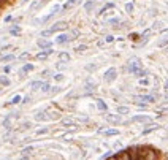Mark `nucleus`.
I'll return each instance as SVG.
<instances>
[{
	"label": "nucleus",
	"mask_w": 168,
	"mask_h": 160,
	"mask_svg": "<svg viewBox=\"0 0 168 160\" xmlns=\"http://www.w3.org/2000/svg\"><path fill=\"white\" fill-rule=\"evenodd\" d=\"M65 29H67V22H65V21H59V22H56V24L53 25V27H49V29L43 30V32H41V37H49V35L57 34V32L65 30Z\"/></svg>",
	"instance_id": "obj_1"
},
{
	"label": "nucleus",
	"mask_w": 168,
	"mask_h": 160,
	"mask_svg": "<svg viewBox=\"0 0 168 160\" xmlns=\"http://www.w3.org/2000/svg\"><path fill=\"white\" fill-rule=\"evenodd\" d=\"M133 100L135 101H141V103H146V105H151V103H155L157 97L154 94H140V95H135Z\"/></svg>",
	"instance_id": "obj_2"
},
{
	"label": "nucleus",
	"mask_w": 168,
	"mask_h": 160,
	"mask_svg": "<svg viewBox=\"0 0 168 160\" xmlns=\"http://www.w3.org/2000/svg\"><path fill=\"white\" fill-rule=\"evenodd\" d=\"M140 68H143V65H141V60L138 59V57H132L129 62H127V71L129 73H135L136 70H140Z\"/></svg>",
	"instance_id": "obj_3"
},
{
	"label": "nucleus",
	"mask_w": 168,
	"mask_h": 160,
	"mask_svg": "<svg viewBox=\"0 0 168 160\" xmlns=\"http://www.w3.org/2000/svg\"><path fill=\"white\" fill-rule=\"evenodd\" d=\"M143 160H160V154L154 147L146 146V151H145V155H143Z\"/></svg>",
	"instance_id": "obj_4"
},
{
	"label": "nucleus",
	"mask_w": 168,
	"mask_h": 160,
	"mask_svg": "<svg viewBox=\"0 0 168 160\" xmlns=\"http://www.w3.org/2000/svg\"><path fill=\"white\" fill-rule=\"evenodd\" d=\"M116 78H117V70H116L114 67H109V68L103 73V79H105L106 83H113Z\"/></svg>",
	"instance_id": "obj_5"
},
{
	"label": "nucleus",
	"mask_w": 168,
	"mask_h": 160,
	"mask_svg": "<svg viewBox=\"0 0 168 160\" xmlns=\"http://www.w3.org/2000/svg\"><path fill=\"white\" fill-rule=\"evenodd\" d=\"M60 125L65 127V128H73V130H78V122L71 117H64L60 119Z\"/></svg>",
	"instance_id": "obj_6"
},
{
	"label": "nucleus",
	"mask_w": 168,
	"mask_h": 160,
	"mask_svg": "<svg viewBox=\"0 0 168 160\" xmlns=\"http://www.w3.org/2000/svg\"><path fill=\"white\" fill-rule=\"evenodd\" d=\"M152 119H151V116H148V114H135V116H132V119H130V122H138V124H149Z\"/></svg>",
	"instance_id": "obj_7"
},
{
	"label": "nucleus",
	"mask_w": 168,
	"mask_h": 160,
	"mask_svg": "<svg viewBox=\"0 0 168 160\" xmlns=\"http://www.w3.org/2000/svg\"><path fill=\"white\" fill-rule=\"evenodd\" d=\"M159 128H160V125H159V124L149 122V124H146V128H143L141 135H143V137H146V135H149V133H152V132H155V130H159Z\"/></svg>",
	"instance_id": "obj_8"
},
{
	"label": "nucleus",
	"mask_w": 168,
	"mask_h": 160,
	"mask_svg": "<svg viewBox=\"0 0 168 160\" xmlns=\"http://www.w3.org/2000/svg\"><path fill=\"white\" fill-rule=\"evenodd\" d=\"M73 40V37H71L70 34H60V35H57V38H56V44H67L68 41H71Z\"/></svg>",
	"instance_id": "obj_9"
},
{
	"label": "nucleus",
	"mask_w": 168,
	"mask_h": 160,
	"mask_svg": "<svg viewBox=\"0 0 168 160\" xmlns=\"http://www.w3.org/2000/svg\"><path fill=\"white\" fill-rule=\"evenodd\" d=\"M54 54V51L53 49H44V51H40V52H37V56H35V59L37 60H46L49 56H53Z\"/></svg>",
	"instance_id": "obj_10"
},
{
	"label": "nucleus",
	"mask_w": 168,
	"mask_h": 160,
	"mask_svg": "<svg viewBox=\"0 0 168 160\" xmlns=\"http://www.w3.org/2000/svg\"><path fill=\"white\" fill-rule=\"evenodd\" d=\"M105 117H106V121H108L109 124H114V125L122 122V116H121V114H117V113H116V114H106Z\"/></svg>",
	"instance_id": "obj_11"
},
{
	"label": "nucleus",
	"mask_w": 168,
	"mask_h": 160,
	"mask_svg": "<svg viewBox=\"0 0 168 160\" xmlns=\"http://www.w3.org/2000/svg\"><path fill=\"white\" fill-rule=\"evenodd\" d=\"M37 46H38V48H41V49L44 51V49H51L53 43H51L49 40H46V38H40V40L37 41Z\"/></svg>",
	"instance_id": "obj_12"
},
{
	"label": "nucleus",
	"mask_w": 168,
	"mask_h": 160,
	"mask_svg": "<svg viewBox=\"0 0 168 160\" xmlns=\"http://www.w3.org/2000/svg\"><path fill=\"white\" fill-rule=\"evenodd\" d=\"M116 157H117V160H132V158H130V154H129L127 149H122V151L116 152Z\"/></svg>",
	"instance_id": "obj_13"
},
{
	"label": "nucleus",
	"mask_w": 168,
	"mask_h": 160,
	"mask_svg": "<svg viewBox=\"0 0 168 160\" xmlns=\"http://www.w3.org/2000/svg\"><path fill=\"white\" fill-rule=\"evenodd\" d=\"M117 135H121V132H119L117 128H106L103 132V137L106 138H111V137H117Z\"/></svg>",
	"instance_id": "obj_14"
},
{
	"label": "nucleus",
	"mask_w": 168,
	"mask_h": 160,
	"mask_svg": "<svg viewBox=\"0 0 168 160\" xmlns=\"http://www.w3.org/2000/svg\"><path fill=\"white\" fill-rule=\"evenodd\" d=\"M117 114H121V116H125V114H130V108L127 105H119L117 106V110H116Z\"/></svg>",
	"instance_id": "obj_15"
},
{
	"label": "nucleus",
	"mask_w": 168,
	"mask_h": 160,
	"mask_svg": "<svg viewBox=\"0 0 168 160\" xmlns=\"http://www.w3.org/2000/svg\"><path fill=\"white\" fill-rule=\"evenodd\" d=\"M148 75H149V71H148L146 68H140V70H136V71L133 73V76H135L136 79H141V78H148Z\"/></svg>",
	"instance_id": "obj_16"
},
{
	"label": "nucleus",
	"mask_w": 168,
	"mask_h": 160,
	"mask_svg": "<svg viewBox=\"0 0 168 160\" xmlns=\"http://www.w3.org/2000/svg\"><path fill=\"white\" fill-rule=\"evenodd\" d=\"M35 121H38V122H44V121H49V116H48L44 111H38L37 114H35Z\"/></svg>",
	"instance_id": "obj_17"
},
{
	"label": "nucleus",
	"mask_w": 168,
	"mask_h": 160,
	"mask_svg": "<svg viewBox=\"0 0 168 160\" xmlns=\"http://www.w3.org/2000/svg\"><path fill=\"white\" fill-rule=\"evenodd\" d=\"M33 152H35V146H26V147H22V151H21V154L26 155V157H30Z\"/></svg>",
	"instance_id": "obj_18"
},
{
	"label": "nucleus",
	"mask_w": 168,
	"mask_h": 160,
	"mask_svg": "<svg viewBox=\"0 0 168 160\" xmlns=\"http://www.w3.org/2000/svg\"><path fill=\"white\" fill-rule=\"evenodd\" d=\"M97 108H99V111L106 113V111H108V105H106L102 98H99V100H97Z\"/></svg>",
	"instance_id": "obj_19"
},
{
	"label": "nucleus",
	"mask_w": 168,
	"mask_h": 160,
	"mask_svg": "<svg viewBox=\"0 0 168 160\" xmlns=\"http://www.w3.org/2000/svg\"><path fill=\"white\" fill-rule=\"evenodd\" d=\"M84 87H86V90H87V92H94L95 89H97V84H95V83L92 81V79H87Z\"/></svg>",
	"instance_id": "obj_20"
},
{
	"label": "nucleus",
	"mask_w": 168,
	"mask_h": 160,
	"mask_svg": "<svg viewBox=\"0 0 168 160\" xmlns=\"http://www.w3.org/2000/svg\"><path fill=\"white\" fill-rule=\"evenodd\" d=\"M59 59H60V62L67 64V62H70V54L65 52V51H62V52H59Z\"/></svg>",
	"instance_id": "obj_21"
},
{
	"label": "nucleus",
	"mask_w": 168,
	"mask_h": 160,
	"mask_svg": "<svg viewBox=\"0 0 168 160\" xmlns=\"http://www.w3.org/2000/svg\"><path fill=\"white\" fill-rule=\"evenodd\" d=\"M94 7H95V0H87V2L84 3V10H86L87 13H90V11L94 10Z\"/></svg>",
	"instance_id": "obj_22"
},
{
	"label": "nucleus",
	"mask_w": 168,
	"mask_h": 160,
	"mask_svg": "<svg viewBox=\"0 0 168 160\" xmlns=\"http://www.w3.org/2000/svg\"><path fill=\"white\" fill-rule=\"evenodd\" d=\"M43 83L44 81H40V79H38V81H32L30 83V87H32V90H41V86H43Z\"/></svg>",
	"instance_id": "obj_23"
},
{
	"label": "nucleus",
	"mask_w": 168,
	"mask_h": 160,
	"mask_svg": "<svg viewBox=\"0 0 168 160\" xmlns=\"http://www.w3.org/2000/svg\"><path fill=\"white\" fill-rule=\"evenodd\" d=\"M10 84H11V81H10V78H8V76H0V86L8 87Z\"/></svg>",
	"instance_id": "obj_24"
},
{
	"label": "nucleus",
	"mask_w": 168,
	"mask_h": 160,
	"mask_svg": "<svg viewBox=\"0 0 168 160\" xmlns=\"http://www.w3.org/2000/svg\"><path fill=\"white\" fill-rule=\"evenodd\" d=\"M113 8H114V3H111V2H109V3L103 5V8H102V10L99 11V14H105V13H106L108 10H113Z\"/></svg>",
	"instance_id": "obj_25"
},
{
	"label": "nucleus",
	"mask_w": 168,
	"mask_h": 160,
	"mask_svg": "<svg viewBox=\"0 0 168 160\" xmlns=\"http://www.w3.org/2000/svg\"><path fill=\"white\" fill-rule=\"evenodd\" d=\"M138 84L141 87H148L151 84V81H149V78H141V79H138Z\"/></svg>",
	"instance_id": "obj_26"
},
{
	"label": "nucleus",
	"mask_w": 168,
	"mask_h": 160,
	"mask_svg": "<svg viewBox=\"0 0 168 160\" xmlns=\"http://www.w3.org/2000/svg\"><path fill=\"white\" fill-rule=\"evenodd\" d=\"M51 90H53V86L49 83H43V86H41V92L43 94H48V92H51Z\"/></svg>",
	"instance_id": "obj_27"
},
{
	"label": "nucleus",
	"mask_w": 168,
	"mask_h": 160,
	"mask_svg": "<svg viewBox=\"0 0 168 160\" xmlns=\"http://www.w3.org/2000/svg\"><path fill=\"white\" fill-rule=\"evenodd\" d=\"M35 67H33V64H26L22 68H21V73H29V71H32Z\"/></svg>",
	"instance_id": "obj_28"
},
{
	"label": "nucleus",
	"mask_w": 168,
	"mask_h": 160,
	"mask_svg": "<svg viewBox=\"0 0 168 160\" xmlns=\"http://www.w3.org/2000/svg\"><path fill=\"white\" fill-rule=\"evenodd\" d=\"M21 101H22V97H21V95H14L7 105H18V103H21Z\"/></svg>",
	"instance_id": "obj_29"
},
{
	"label": "nucleus",
	"mask_w": 168,
	"mask_h": 160,
	"mask_svg": "<svg viewBox=\"0 0 168 160\" xmlns=\"http://www.w3.org/2000/svg\"><path fill=\"white\" fill-rule=\"evenodd\" d=\"M162 25H163V22H162V21H155V22L152 24L151 30H162Z\"/></svg>",
	"instance_id": "obj_30"
},
{
	"label": "nucleus",
	"mask_w": 168,
	"mask_h": 160,
	"mask_svg": "<svg viewBox=\"0 0 168 160\" xmlns=\"http://www.w3.org/2000/svg\"><path fill=\"white\" fill-rule=\"evenodd\" d=\"M46 133H49V127H43V128H38V130H37V137L46 135Z\"/></svg>",
	"instance_id": "obj_31"
},
{
	"label": "nucleus",
	"mask_w": 168,
	"mask_h": 160,
	"mask_svg": "<svg viewBox=\"0 0 168 160\" xmlns=\"http://www.w3.org/2000/svg\"><path fill=\"white\" fill-rule=\"evenodd\" d=\"M133 10H135V5H133V2H129V3H125V11H127L129 14H132V13H133Z\"/></svg>",
	"instance_id": "obj_32"
},
{
	"label": "nucleus",
	"mask_w": 168,
	"mask_h": 160,
	"mask_svg": "<svg viewBox=\"0 0 168 160\" xmlns=\"http://www.w3.org/2000/svg\"><path fill=\"white\" fill-rule=\"evenodd\" d=\"M11 117H13V116H11V114H8V116H7V117L3 119V122H2V125H3L5 128H10V122H11Z\"/></svg>",
	"instance_id": "obj_33"
},
{
	"label": "nucleus",
	"mask_w": 168,
	"mask_h": 160,
	"mask_svg": "<svg viewBox=\"0 0 168 160\" xmlns=\"http://www.w3.org/2000/svg\"><path fill=\"white\" fill-rule=\"evenodd\" d=\"M108 24L109 25H117V24H122V21L119 18H111V19H108Z\"/></svg>",
	"instance_id": "obj_34"
},
{
	"label": "nucleus",
	"mask_w": 168,
	"mask_h": 160,
	"mask_svg": "<svg viewBox=\"0 0 168 160\" xmlns=\"http://www.w3.org/2000/svg\"><path fill=\"white\" fill-rule=\"evenodd\" d=\"M10 34L14 37V35H19L21 34V27H19V25H14V27H11L10 29Z\"/></svg>",
	"instance_id": "obj_35"
},
{
	"label": "nucleus",
	"mask_w": 168,
	"mask_h": 160,
	"mask_svg": "<svg viewBox=\"0 0 168 160\" xmlns=\"http://www.w3.org/2000/svg\"><path fill=\"white\" fill-rule=\"evenodd\" d=\"M75 51L76 52H84V51H87V44H79V46L75 48Z\"/></svg>",
	"instance_id": "obj_36"
},
{
	"label": "nucleus",
	"mask_w": 168,
	"mask_h": 160,
	"mask_svg": "<svg viewBox=\"0 0 168 160\" xmlns=\"http://www.w3.org/2000/svg\"><path fill=\"white\" fill-rule=\"evenodd\" d=\"M10 60H14V54H7L2 57V62H10Z\"/></svg>",
	"instance_id": "obj_37"
},
{
	"label": "nucleus",
	"mask_w": 168,
	"mask_h": 160,
	"mask_svg": "<svg viewBox=\"0 0 168 160\" xmlns=\"http://www.w3.org/2000/svg\"><path fill=\"white\" fill-rule=\"evenodd\" d=\"M157 46H159V48H166V46H168V38H163V40H160V41L157 43Z\"/></svg>",
	"instance_id": "obj_38"
},
{
	"label": "nucleus",
	"mask_w": 168,
	"mask_h": 160,
	"mask_svg": "<svg viewBox=\"0 0 168 160\" xmlns=\"http://www.w3.org/2000/svg\"><path fill=\"white\" fill-rule=\"evenodd\" d=\"M129 38H130L132 41H138V40L141 38V35H140V34H130V35H129Z\"/></svg>",
	"instance_id": "obj_39"
},
{
	"label": "nucleus",
	"mask_w": 168,
	"mask_h": 160,
	"mask_svg": "<svg viewBox=\"0 0 168 160\" xmlns=\"http://www.w3.org/2000/svg\"><path fill=\"white\" fill-rule=\"evenodd\" d=\"M135 105L138 106L140 110H148V105H146V103H141V101H135Z\"/></svg>",
	"instance_id": "obj_40"
},
{
	"label": "nucleus",
	"mask_w": 168,
	"mask_h": 160,
	"mask_svg": "<svg viewBox=\"0 0 168 160\" xmlns=\"http://www.w3.org/2000/svg\"><path fill=\"white\" fill-rule=\"evenodd\" d=\"M62 79H64V75H62V73H56V75H54V81H57V83H60V81H62Z\"/></svg>",
	"instance_id": "obj_41"
},
{
	"label": "nucleus",
	"mask_w": 168,
	"mask_h": 160,
	"mask_svg": "<svg viewBox=\"0 0 168 160\" xmlns=\"http://www.w3.org/2000/svg\"><path fill=\"white\" fill-rule=\"evenodd\" d=\"M114 40H116L114 35H106V37H105V43H113Z\"/></svg>",
	"instance_id": "obj_42"
},
{
	"label": "nucleus",
	"mask_w": 168,
	"mask_h": 160,
	"mask_svg": "<svg viewBox=\"0 0 168 160\" xmlns=\"http://www.w3.org/2000/svg\"><path fill=\"white\" fill-rule=\"evenodd\" d=\"M30 127H32V124H30V122H22V125H21V128H22V130H29Z\"/></svg>",
	"instance_id": "obj_43"
},
{
	"label": "nucleus",
	"mask_w": 168,
	"mask_h": 160,
	"mask_svg": "<svg viewBox=\"0 0 168 160\" xmlns=\"http://www.w3.org/2000/svg\"><path fill=\"white\" fill-rule=\"evenodd\" d=\"M86 70H87V71H94V70H97V65H95V64L86 65Z\"/></svg>",
	"instance_id": "obj_44"
},
{
	"label": "nucleus",
	"mask_w": 168,
	"mask_h": 160,
	"mask_svg": "<svg viewBox=\"0 0 168 160\" xmlns=\"http://www.w3.org/2000/svg\"><path fill=\"white\" fill-rule=\"evenodd\" d=\"M163 92L168 94V79H165V81H163Z\"/></svg>",
	"instance_id": "obj_45"
},
{
	"label": "nucleus",
	"mask_w": 168,
	"mask_h": 160,
	"mask_svg": "<svg viewBox=\"0 0 168 160\" xmlns=\"http://www.w3.org/2000/svg\"><path fill=\"white\" fill-rule=\"evenodd\" d=\"M48 75L51 76V70H43V71H41V76H43V78H46Z\"/></svg>",
	"instance_id": "obj_46"
},
{
	"label": "nucleus",
	"mask_w": 168,
	"mask_h": 160,
	"mask_svg": "<svg viewBox=\"0 0 168 160\" xmlns=\"http://www.w3.org/2000/svg\"><path fill=\"white\" fill-rule=\"evenodd\" d=\"M27 57H30V54H29V52H22V54L19 56V59H27Z\"/></svg>",
	"instance_id": "obj_47"
},
{
	"label": "nucleus",
	"mask_w": 168,
	"mask_h": 160,
	"mask_svg": "<svg viewBox=\"0 0 168 160\" xmlns=\"http://www.w3.org/2000/svg\"><path fill=\"white\" fill-rule=\"evenodd\" d=\"M3 71H5V73H10V71H11V65H5V67H3Z\"/></svg>",
	"instance_id": "obj_48"
},
{
	"label": "nucleus",
	"mask_w": 168,
	"mask_h": 160,
	"mask_svg": "<svg viewBox=\"0 0 168 160\" xmlns=\"http://www.w3.org/2000/svg\"><path fill=\"white\" fill-rule=\"evenodd\" d=\"M29 101H30V95H26L22 98V103H29Z\"/></svg>",
	"instance_id": "obj_49"
},
{
	"label": "nucleus",
	"mask_w": 168,
	"mask_h": 160,
	"mask_svg": "<svg viewBox=\"0 0 168 160\" xmlns=\"http://www.w3.org/2000/svg\"><path fill=\"white\" fill-rule=\"evenodd\" d=\"M51 92L56 95V94H59V92H60V87H53V90H51Z\"/></svg>",
	"instance_id": "obj_50"
},
{
	"label": "nucleus",
	"mask_w": 168,
	"mask_h": 160,
	"mask_svg": "<svg viewBox=\"0 0 168 160\" xmlns=\"http://www.w3.org/2000/svg\"><path fill=\"white\" fill-rule=\"evenodd\" d=\"M160 34H162V35H166V34H168V29H162Z\"/></svg>",
	"instance_id": "obj_51"
},
{
	"label": "nucleus",
	"mask_w": 168,
	"mask_h": 160,
	"mask_svg": "<svg viewBox=\"0 0 168 160\" xmlns=\"http://www.w3.org/2000/svg\"><path fill=\"white\" fill-rule=\"evenodd\" d=\"M5 21H7V22H10V21H13V16H7V18H5Z\"/></svg>",
	"instance_id": "obj_52"
},
{
	"label": "nucleus",
	"mask_w": 168,
	"mask_h": 160,
	"mask_svg": "<svg viewBox=\"0 0 168 160\" xmlns=\"http://www.w3.org/2000/svg\"><path fill=\"white\" fill-rule=\"evenodd\" d=\"M106 160H117V157H116V154H114V155H111V157H109V158H106Z\"/></svg>",
	"instance_id": "obj_53"
},
{
	"label": "nucleus",
	"mask_w": 168,
	"mask_h": 160,
	"mask_svg": "<svg viewBox=\"0 0 168 160\" xmlns=\"http://www.w3.org/2000/svg\"><path fill=\"white\" fill-rule=\"evenodd\" d=\"M21 160H30V157H26V155H22V157H21Z\"/></svg>",
	"instance_id": "obj_54"
},
{
	"label": "nucleus",
	"mask_w": 168,
	"mask_h": 160,
	"mask_svg": "<svg viewBox=\"0 0 168 160\" xmlns=\"http://www.w3.org/2000/svg\"><path fill=\"white\" fill-rule=\"evenodd\" d=\"M163 98H165V101H163V103H168V94H165V97H163Z\"/></svg>",
	"instance_id": "obj_55"
},
{
	"label": "nucleus",
	"mask_w": 168,
	"mask_h": 160,
	"mask_svg": "<svg viewBox=\"0 0 168 160\" xmlns=\"http://www.w3.org/2000/svg\"><path fill=\"white\" fill-rule=\"evenodd\" d=\"M3 2H5V0H0V5H2V3H3Z\"/></svg>",
	"instance_id": "obj_56"
}]
</instances>
